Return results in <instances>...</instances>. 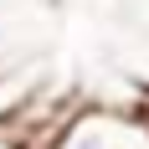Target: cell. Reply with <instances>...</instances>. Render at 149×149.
Listing matches in <instances>:
<instances>
[{
  "label": "cell",
  "instance_id": "6da1fadb",
  "mask_svg": "<svg viewBox=\"0 0 149 149\" xmlns=\"http://www.w3.org/2000/svg\"><path fill=\"white\" fill-rule=\"evenodd\" d=\"M52 149H149L144 108H82L62 123Z\"/></svg>",
  "mask_w": 149,
  "mask_h": 149
},
{
  "label": "cell",
  "instance_id": "7a4b0ae2",
  "mask_svg": "<svg viewBox=\"0 0 149 149\" xmlns=\"http://www.w3.org/2000/svg\"><path fill=\"white\" fill-rule=\"evenodd\" d=\"M0 149H10V144H5V139H0Z\"/></svg>",
  "mask_w": 149,
  "mask_h": 149
}]
</instances>
